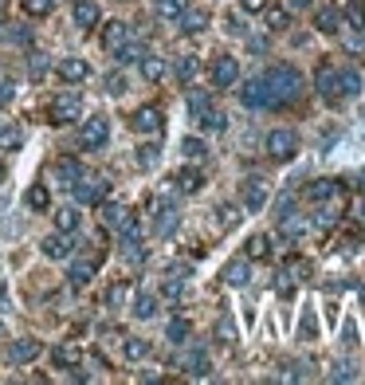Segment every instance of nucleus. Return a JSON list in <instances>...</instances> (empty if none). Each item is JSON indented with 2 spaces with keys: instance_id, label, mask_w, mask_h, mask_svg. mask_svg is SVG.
I'll return each instance as SVG.
<instances>
[{
  "instance_id": "obj_1",
  "label": "nucleus",
  "mask_w": 365,
  "mask_h": 385,
  "mask_svg": "<svg viewBox=\"0 0 365 385\" xmlns=\"http://www.w3.org/2000/svg\"><path fill=\"white\" fill-rule=\"evenodd\" d=\"M267 83V95H271V107H283V102H295L303 95V75H298L291 63H279L263 75Z\"/></svg>"
},
{
  "instance_id": "obj_2",
  "label": "nucleus",
  "mask_w": 365,
  "mask_h": 385,
  "mask_svg": "<svg viewBox=\"0 0 365 385\" xmlns=\"http://www.w3.org/2000/svg\"><path fill=\"white\" fill-rule=\"evenodd\" d=\"M71 189H75V201H79V205H102V201L110 197L106 177H79Z\"/></svg>"
},
{
  "instance_id": "obj_3",
  "label": "nucleus",
  "mask_w": 365,
  "mask_h": 385,
  "mask_svg": "<svg viewBox=\"0 0 365 385\" xmlns=\"http://www.w3.org/2000/svg\"><path fill=\"white\" fill-rule=\"evenodd\" d=\"M267 154L275 161H291L298 154V134L295 130H271L267 134Z\"/></svg>"
},
{
  "instance_id": "obj_4",
  "label": "nucleus",
  "mask_w": 365,
  "mask_h": 385,
  "mask_svg": "<svg viewBox=\"0 0 365 385\" xmlns=\"http://www.w3.org/2000/svg\"><path fill=\"white\" fill-rule=\"evenodd\" d=\"M75 119H83V99L75 90H67V95H60V99L51 102V122L67 126V122H75Z\"/></svg>"
},
{
  "instance_id": "obj_5",
  "label": "nucleus",
  "mask_w": 365,
  "mask_h": 385,
  "mask_svg": "<svg viewBox=\"0 0 365 385\" xmlns=\"http://www.w3.org/2000/svg\"><path fill=\"white\" fill-rule=\"evenodd\" d=\"M118 244H122V252H126V259H142V228L134 217H126L118 224Z\"/></svg>"
},
{
  "instance_id": "obj_6",
  "label": "nucleus",
  "mask_w": 365,
  "mask_h": 385,
  "mask_svg": "<svg viewBox=\"0 0 365 385\" xmlns=\"http://www.w3.org/2000/svg\"><path fill=\"white\" fill-rule=\"evenodd\" d=\"M106 138H110V122L106 119H99V114H95V119H87L83 122V130H79V142L87 149H99V146H106Z\"/></svg>"
},
{
  "instance_id": "obj_7",
  "label": "nucleus",
  "mask_w": 365,
  "mask_h": 385,
  "mask_svg": "<svg viewBox=\"0 0 365 385\" xmlns=\"http://www.w3.org/2000/svg\"><path fill=\"white\" fill-rule=\"evenodd\" d=\"M236 83H240L236 55H216V63H212V87H236Z\"/></svg>"
},
{
  "instance_id": "obj_8",
  "label": "nucleus",
  "mask_w": 365,
  "mask_h": 385,
  "mask_svg": "<svg viewBox=\"0 0 365 385\" xmlns=\"http://www.w3.org/2000/svg\"><path fill=\"white\" fill-rule=\"evenodd\" d=\"M240 102H244L247 110H263V107H271V95H267L263 75H259V79H247V87L240 90Z\"/></svg>"
},
{
  "instance_id": "obj_9",
  "label": "nucleus",
  "mask_w": 365,
  "mask_h": 385,
  "mask_svg": "<svg viewBox=\"0 0 365 385\" xmlns=\"http://www.w3.org/2000/svg\"><path fill=\"white\" fill-rule=\"evenodd\" d=\"M177 220H181L177 205H173V201H158V212H153V232H158V236H173Z\"/></svg>"
},
{
  "instance_id": "obj_10",
  "label": "nucleus",
  "mask_w": 365,
  "mask_h": 385,
  "mask_svg": "<svg viewBox=\"0 0 365 385\" xmlns=\"http://www.w3.org/2000/svg\"><path fill=\"white\" fill-rule=\"evenodd\" d=\"M75 244H79V240L60 228V232H51V236L43 240V256H51V259H67L71 252H75Z\"/></svg>"
},
{
  "instance_id": "obj_11",
  "label": "nucleus",
  "mask_w": 365,
  "mask_h": 385,
  "mask_svg": "<svg viewBox=\"0 0 365 385\" xmlns=\"http://www.w3.org/2000/svg\"><path fill=\"white\" fill-rule=\"evenodd\" d=\"M40 354H43V346L36 342V338H16V342L8 346V362L12 365H28V362H36Z\"/></svg>"
},
{
  "instance_id": "obj_12",
  "label": "nucleus",
  "mask_w": 365,
  "mask_h": 385,
  "mask_svg": "<svg viewBox=\"0 0 365 385\" xmlns=\"http://www.w3.org/2000/svg\"><path fill=\"white\" fill-rule=\"evenodd\" d=\"M267 205V181L263 177H247L244 181V208L247 212H259Z\"/></svg>"
},
{
  "instance_id": "obj_13",
  "label": "nucleus",
  "mask_w": 365,
  "mask_h": 385,
  "mask_svg": "<svg viewBox=\"0 0 365 385\" xmlns=\"http://www.w3.org/2000/svg\"><path fill=\"white\" fill-rule=\"evenodd\" d=\"M90 75V63L79 60V55H67V60H60V79L63 83H83Z\"/></svg>"
},
{
  "instance_id": "obj_14",
  "label": "nucleus",
  "mask_w": 365,
  "mask_h": 385,
  "mask_svg": "<svg viewBox=\"0 0 365 385\" xmlns=\"http://www.w3.org/2000/svg\"><path fill=\"white\" fill-rule=\"evenodd\" d=\"M306 197L315 201V205H326V201H338V197H342V185H338L334 177H322V181H315V185L306 189Z\"/></svg>"
},
{
  "instance_id": "obj_15",
  "label": "nucleus",
  "mask_w": 365,
  "mask_h": 385,
  "mask_svg": "<svg viewBox=\"0 0 365 385\" xmlns=\"http://www.w3.org/2000/svg\"><path fill=\"white\" fill-rule=\"evenodd\" d=\"M181 365H185V374H188V377H208V370H212V365H208L205 346H193V350L181 358Z\"/></svg>"
},
{
  "instance_id": "obj_16",
  "label": "nucleus",
  "mask_w": 365,
  "mask_h": 385,
  "mask_svg": "<svg viewBox=\"0 0 365 385\" xmlns=\"http://www.w3.org/2000/svg\"><path fill=\"white\" fill-rule=\"evenodd\" d=\"M95 271H99V256H79L75 264H71V283H75V287L90 283Z\"/></svg>"
},
{
  "instance_id": "obj_17",
  "label": "nucleus",
  "mask_w": 365,
  "mask_h": 385,
  "mask_svg": "<svg viewBox=\"0 0 365 385\" xmlns=\"http://www.w3.org/2000/svg\"><path fill=\"white\" fill-rule=\"evenodd\" d=\"M318 95H322L326 102H338L342 95H338V67H318Z\"/></svg>"
},
{
  "instance_id": "obj_18",
  "label": "nucleus",
  "mask_w": 365,
  "mask_h": 385,
  "mask_svg": "<svg viewBox=\"0 0 365 385\" xmlns=\"http://www.w3.org/2000/svg\"><path fill=\"white\" fill-rule=\"evenodd\" d=\"M161 110L158 107H142L138 114H134V130H138V134H158L161 130Z\"/></svg>"
},
{
  "instance_id": "obj_19",
  "label": "nucleus",
  "mask_w": 365,
  "mask_h": 385,
  "mask_svg": "<svg viewBox=\"0 0 365 385\" xmlns=\"http://www.w3.org/2000/svg\"><path fill=\"white\" fill-rule=\"evenodd\" d=\"M126 40H130V24L106 20V28H102V43H106V51H118Z\"/></svg>"
},
{
  "instance_id": "obj_20",
  "label": "nucleus",
  "mask_w": 365,
  "mask_h": 385,
  "mask_svg": "<svg viewBox=\"0 0 365 385\" xmlns=\"http://www.w3.org/2000/svg\"><path fill=\"white\" fill-rule=\"evenodd\" d=\"M338 95H342V99H357V95H361V75H357L354 67L338 71Z\"/></svg>"
},
{
  "instance_id": "obj_21",
  "label": "nucleus",
  "mask_w": 365,
  "mask_h": 385,
  "mask_svg": "<svg viewBox=\"0 0 365 385\" xmlns=\"http://www.w3.org/2000/svg\"><path fill=\"white\" fill-rule=\"evenodd\" d=\"M71 16H75L79 28H95V24H99V4H95V0H75Z\"/></svg>"
},
{
  "instance_id": "obj_22",
  "label": "nucleus",
  "mask_w": 365,
  "mask_h": 385,
  "mask_svg": "<svg viewBox=\"0 0 365 385\" xmlns=\"http://www.w3.org/2000/svg\"><path fill=\"white\" fill-rule=\"evenodd\" d=\"M177 20H181V32H188V36H193V32H205L208 28V12L205 8H185Z\"/></svg>"
},
{
  "instance_id": "obj_23",
  "label": "nucleus",
  "mask_w": 365,
  "mask_h": 385,
  "mask_svg": "<svg viewBox=\"0 0 365 385\" xmlns=\"http://www.w3.org/2000/svg\"><path fill=\"white\" fill-rule=\"evenodd\" d=\"M247 279H252V267H247V259H232V264L224 267V283H228V287H247Z\"/></svg>"
},
{
  "instance_id": "obj_24",
  "label": "nucleus",
  "mask_w": 365,
  "mask_h": 385,
  "mask_svg": "<svg viewBox=\"0 0 365 385\" xmlns=\"http://www.w3.org/2000/svg\"><path fill=\"white\" fill-rule=\"evenodd\" d=\"M79 177H83V169H79V161H75V158H60V161H55V181H60V185H75Z\"/></svg>"
},
{
  "instance_id": "obj_25",
  "label": "nucleus",
  "mask_w": 365,
  "mask_h": 385,
  "mask_svg": "<svg viewBox=\"0 0 365 385\" xmlns=\"http://www.w3.org/2000/svg\"><path fill=\"white\" fill-rule=\"evenodd\" d=\"M185 107H188V114H193V119H200V114L212 107V99H208V90H205V87H193V90L185 95Z\"/></svg>"
},
{
  "instance_id": "obj_26",
  "label": "nucleus",
  "mask_w": 365,
  "mask_h": 385,
  "mask_svg": "<svg viewBox=\"0 0 365 385\" xmlns=\"http://www.w3.org/2000/svg\"><path fill=\"white\" fill-rule=\"evenodd\" d=\"M51 362H55V370H75L79 365V350L75 346H55L51 350Z\"/></svg>"
},
{
  "instance_id": "obj_27",
  "label": "nucleus",
  "mask_w": 365,
  "mask_h": 385,
  "mask_svg": "<svg viewBox=\"0 0 365 385\" xmlns=\"http://www.w3.org/2000/svg\"><path fill=\"white\" fill-rule=\"evenodd\" d=\"M315 28L326 32V36H334L338 32V8H318L315 12Z\"/></svg>"
},
{
  "instance_id": "obj_28",
  "label": "nucleus",
  "mask_w": 365,
  "mask_h": 385,
  "mask_svg": "<svg viewBox=\"0 0 365 385\" xmlns=\"http://www.w3.org/2000/svg\"><path fill=\"white\" fill-rule=\"evenodd\" d=\"M134 315H138V318H153V315H158V295L142 291V295L134 299Z\"/></svg>"
},
{
  "instance_id": "obj_29",
  "label": "nucleus",
  "mask_w": 365,
  "mask_h": 385,
  "mask_svg": "<svg viewBox=\"0 0 365 385\" xmlns=\"http://www.w3.org/2000/svg\"><path fill=\"white\" fill-rule=\"evenodd\" d=\"M48 205H51L48 185H32V189H28V208H36V212H48Z\"/></svg>"
},
{
  "instance_id": "obj_30",
  "label": "nucleus",
  "mask_w": 365,
  "mask_h": 385,
  "mask_svg": "<svg viewBox=\"0 0 365 385\" xmlns=\"http://www.w3.org/2000/svg\"><path fill=\"white\" fill-rule=\"evenodd\" d=\"M142 75H146L149 83H158L161 75H165V60H158V55H142Z\"/></svg>"
},
{
  "instance_id": "obj_31",
  "label": "nucleus",
  "mask_w": 365,
  "mask_h": 385,
  "mask_svg": "<svg viewBox=\"0 0 365 385\" xmlns=\"http://www.w3.org/2000/svg\"><path fill=\"white\" fill-rule=\"evenodd\" d=\"M200 185H205V177H200L197 169H181V173H177V189H181V193H197Z\"/></svg>"
},
{
  "instance_id": "obj_32",
  "label": "nucleus",
  "mask_w": 365,
  "mask_h": 385,
  "mask_svg": "<svg viewBox=\"0 0 365 385\" xmlns=\"http://www.w3.org/2000/svg\"><path fill=\"white\" fill-rule=\"evenodd\" d=\"M153 12L165 16V20H177L181 12H185V0H153Z\"/></svg>"
},
{
  "instance_id": "obj_33",
  "label": "nucleus",
  "mask_w": 365,
  "mask_h": 385,
  "mask_svg": "<svg viewBox=\"0 0 365 385\" xmlns=\"http://www.w3.org/2000/svg\"><path fill=\"white\" fill-rule=\"evenodd\" d=\"M345 20H350V28H354V32L365 28V4H361V0H350V4H345Z\"/></svg>"
},
{
  "instance_id": "obj_34",
  "label": "nucleus",
  "mask_w": 365,
  "mask_h": 385,
  "mask_svg": "<svg viewBox=\"0 0 365 385\" xmlns=\"http://www.w3.org/2000/svg\"><path fill=\"white\" fill-rule=\"evenodd\" d=\"M165 338H169V342H185V338H188V318H169V326H165Z\"/></svg>"
},
{
  "instance_id": "obj_35",
  "label": "nucleus",
  "mask_w": 365,
  "mask_h": 385,
  "mask_svg": "<svg viewBox=\"0 0 365 385\" xmlns=\"http://www.w3.org/2000/svg\"><path fill=\"white\" fill-rule=\"evenodd\" d=\"M122 354H126L130 362H138V358H146V354H149V342H146V338H126Z\"/></svg>"
},
{
  "instance_id": "obj_36",
  "label": "nucleus",
  "mask_w": 365,
  "mask_h": 385,
  "mask_svg": "<svg viewBox=\"0 0 365 385\" xmlns=\"http://www.w3.org/2000/svg\"><path fill=\"white\" fill-rule=\"evenodd\" d=\"M158 158H161L158 142H146V146L138 149V166H142V169H153V166H158Z\"/></svg>"
},
{
  "instance_id": "obj_37",
  "label": "nucleus",
  "mask_w": 365,
  "mask_h": 385,
  "mask_svg": "<svg viewBox=\"0 0 365 385\" xmlns=\"http://www.w3.org/2000/svg\"><path fill=\"white\" fill-rule=\"evenodd\" d=\"M247 256H252V259H267V256H271V240H267V236H252V240H247Z\"/></svg>"
},
{
  "instance_id": "obj_38",
  "label": "nucleus",
  "mask_w": 365,
  "mask_h": 385,
  "mask_svg": "<svg viewBox=\"0 0 365 385\" xmlns=\"http://www.w3.org/2000/svg\"><path fill=\"white\" fill-rule=\"evenodd\" d=\"M200 71V63H197V55H181V63H177V79L181 83H193V75Z\"/></svg>"
},
{
  "instance_id": "obj_39",
  "label": "nucleus",
  "mask_w": 365,
  "mask_h": 385,
  "mask_svg": "<svg viewBox=\"0 0 365 385\" xmlns=\"http://www.w3.org/2000/svg\"><path fill=\"white\" fill-rule=\"evenodd\" d=\"M20 142H24L20 126H4L0 130V149H20Z\"/></svg>"
},
{
  "instance_id": "obj_40",
  "label": "nucleus",
  "mask_w": 365,
  "mask_h": 385,
  "mask_svg": "<svg viewBox=\"0 0 365 385\" xmlns=\"http://www.w3.org/2000/svg\"><path fill=\"white\" fill-rule=\"evenodd\" d=\"M142 55H146V51H142V43H122V48L114 51V60H118V63H138Z\"/></svg>"
},
{
  "instance_id": "obj_41",
  "label": "nucleus",
  "mask_w": 365,
  "mask_h": 385,
  "mask_svg": "<svg viewBox=\"0 0 365 385\" xmlns=\"http://www.w3.org/2000/svg\"><path fill=\"white\" fill-rule=\"evenodd\" d=\"M181 154H185L188 161H200L208 149H205V142H200V138H185V142H181Z\"/></svg>"
},
{
  "instance_id": "obj_42",
  "label": "nucleus",
  "mask_w": 365,
  "mask_h": 385,
  "mask_svg": "<svg viewBox=\"0 0 365 385\" xmlns=\"http://www.w3.org/2000/svg\"><path fill=\"white\" fill-rule=\"evenodd\" d=\"M200 126H205V130H216V134H220V130L228 126V119L220 114V110H212V107H208L205 114H200Z\"/></svg>"
},
{
  "instance_id": "obj_43",
  "label": "nucleus",
  "mask_w": 365,
  "mask_h": 385,
  "mask_svg": "<svg viewBox=\"0 0 365 385\" xmlns=\"http://www.w3.org/2000/svg\"><path fill=\"white\" fill-rule=\"evenodd\" d=\"M55 224H60L63 232H75V228H79V212H75V208H60V212H55Z\"/></svg>"
},
{
  "instance_id": "obj_44",
  "label": "nucleus",
  "mask_w": 365,
  "mask_h": 385,
  "mask_svg": "<svg viewBox=\"0 0 365 385\" xmlns=\"http://www.w3.org/2000/svg\"><path fill=\"white\" fill-rule=\"evenodd\" d=\"M43 71H48V55H43V51H32V60H28V75H32V79H43Z\"/></svg>"
},
{
  "instance_id": "obj_45",
  "label": "nucleus",
  "mask_w": 365,
  "mask_h": 385,
  "mask_svg": "<svg viewBox=\"0 0 365 385\" xmlns=\"http://www.w3.org/2000/svg\"><path fill=\"white\" fill-rule=\"evenodd\" d=\"M102 217H106V224H114V228H118L122 220L130 217V212H126L122 205H114V201H110V205H102Z\"/></svg>"
},
{
  "instance_id": "obj_46",
  "label": "nucleus",
  "mask_w": 365,
  "mask_h": 385,
  "mask_svg": "<svg viewBox=\"0 0 365 385\" xmlns=\"http://www.w3.org/2000/svg\"><path fill=\"white\" fill-rule=\"evenodd\" d=\"M20 4H24V12H28V16H48L55 0H20Z\"/></svg>"
},
{
  "instance_id": "obj_47",
  "label": "nucleus",
  "mask_w": 365,
  "mask_h": 385,
  "mask_svg": "<svg viewBox=\"0 0 365 385\" xmlns=\"http://www.w3.org/2000/svg\"><path fill=\"white\" fill-rule=\"evenodd\" d=\"M126 295H130V283H114L106 291V303L110 306H122V303H126Z\"/></svg>"
},
{
  "instance_id": "obj_48",
  "label": "nucleus",
  "mask_w": 365,
  "mask_h": 385,
  "mask_svg": "<svg viewBox=\"0 0 365 385\" xmlns=\"http://www.w3.org/2000/svg\"><path fill=\"white\" fill-rule=\"evenodd\" d=\"M106 90H110V95H122V90H126V75L110 71V75H106Z\"/></svg>"
},
{
  "instance_id": "obj_49",
  "label": "nucleus",
  "mask_w": 365,
  "mask_h": 385,
  "mask_svg": "<svg viewBox=\"0 0 365 385\" xmlns=\"http://www.w3.org/2000/svg\"><path fill=\"white\" fill-rule=\"evenodd\" d=\"M330 381H354V365L338 362V365H334V374H330Z\"/></svg>"
},
{
  "instance_id": "obj_50",
  "label": "nucleus",
  "mask_w": 365,
  "mask_h": 385,
  "mask_svg": "<svg viewBox=\"0 0 365 385\" xmlns=\"http://www.w3.org/2000/svg\"><path fill=\"white\" fill-rule=\"evenodd\" d=\"M236 220H240V212H236L232 205H224V208H220V224H224V228H236Z\"/></svg>"
},
{
  "instance_id": "obj_51",
  "label": "nucleus",
  "mask_w": 365,
  "mask_h": 385,
  "mask_svg": "<svg viewBox=\"0 0 365 385\" xmlns=\"http://www.w3.org/2000/svg\"><path fill=\"white\" fill-rule=\"evenodd\" d=\"M216 330H220V342H236V326L228 323V318H220V326H216Z\"/></svg>"
},
{
  "instance_id": "obj_52",
  "label": "nucleus",
  "mask_w": 365,
  "mask_h": 385,
  "mask_svg": "<svg viewBox=\"0 0 365 385\" xmlns=\"http://www.w3.org/2000/svg\"><path fill=\"white\" fill-rule=\"evenodd\" d=\"M334 220H338V212H330V208H322V212H318V217H315V224H318V228H334Z\"/></svg>"
},
{
  "instance_id": "obj_53",
  "label": "nucleus",
  "mask_w": 365,
  "mask_h": 385,
  "mask_svg": "<svg viewBox=\"0 0 365 385\" xmlns=\"http://www.w3.org/2000/svg\"><path fill=\"white\" fill-rule=\"evenodd\" d=\"M342 342H345V346H357V326H354V323L342 326Z\"/></svg>"
},
{
  "instance_id": "obj_54",
  "label": "nucleus",
  "mask_w": 365,
  "mask_h": 385,
  "mask_svg": "<svg viewBox=\"0 0 365 385\" xmlns=\"http://www.w3.org/2000/svg\"><path fill=\"white\" fill-rule=\"evenodd\" d=\"M240 8H244V12H263L267 0H240Z\"/></svg>"
},
{
  "instance_id": "obj_55",
  "label": "nucleus",
  "mask_w": 365,
  "mask_h": 385,
  "mask_svg": "<svg viewBox=\"0 0 365 385\" xmlns=\"http://www.w3.org/2000/svg\"><path fill=\"white\" fill-rule=\"evenodd\" d=\"M188 271H193L188 264H173V267H169V276H173V279H188Z\"/></svg>"
},
{
  "instance_id": "obj_56",
  "label": "nucleus",
  "mask_w": 365,
  "mask_h": 385,
  "mask_svg": "<svg viewBox=\"0 0 365 385\" xmlns=\"http://www.w3.org/2000/svg\"><path fill=\"white\" fill-rule=\"evenodd\" d=\"M12 95H16V87H12V83H4V79H0V107H4V102H8Z\"/></svg>"
},
{
  "instance_id": "obj_57",
  "label": "nucleus",
  "mask_w": 365,
  "mask_h": 385,
  "mask_svg": "<svg viewBox=\"0 0 365 385\" xmlns=\"http://www.w3.org/2000/svg\"><path fill=\"white\" fill-rule=\"evenodd\" d=\"M271 28H287V12H271Z\"/></svg>"
},
{
  "instance_id": "obj_58",
  "label": "nucleus",
  "mask_w": 365,
  "mask_h": 385,
  "mask_svg": "<svg viewBox=\"0 0 365 385\" xmlns=\"http://www.w3.org/2000/svg\"><path fill=\"white\" fill-rule=\"evenodd\" d=\"M291 8H310V0H291Z\"/></svg>"
},
{
  "instance_id": "obj_59",
  "label": "nucleus",
  "mask_w": 365,
  "mask_h": 385,
  "mask_svg": "<svg viewBox=\"0 0 365 385\" xmlns=\"http://www.w3.org/2000/svg\"><path fill=\"white\" fill-rule=\"evenodd\" d=\"M0 177H4V166H0Z\"/></svg>"
},
{
  "instance_id": "obj_60",
  "label": "nucleus",
  "mask_w": 365,
  "mask_h": 385,
  "mask_svg": "<svg viewBox=\"0 0 365 385\" xmlns=\"http://www.w3.org/2000/svg\"><path fill=\"white\" fill-rule=\"evenodd\" d=\"M0 335H4V326H0Z\"/></svg>"
}]
</instances>
